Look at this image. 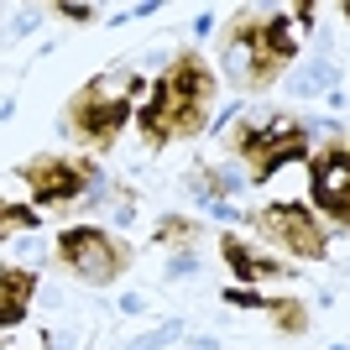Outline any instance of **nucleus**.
I'll use <instances>...</instances> for the list:
<instances>
[{
    "mask_svg": "<svg viewBox=\"0 0 350 350\" xmlns=\"http://www.w3.org/2000/svg\"><path fill=\"white\" fill-rule=\"evenodd\" d=\"M215 105V73L199 53H178L173 68L162 73L152 94L142 105V142L146 146H167L183 136H199Z\"/></svg>",
    "mask_w": 350,
    "mask_h": 350,
    "instance_id": "obj_1",
    "label": "nucleus"
},
{
    "mask_svg": "<svg viewBox=\"0 0 350 350\" xmlns=\"http://www.w3.org/2000/svg\"><path fill=\"white\" fill-rule=\"evenodd\" d=\"M298 53V27L288 16H241L225 37V68L241 79L246 89H267L282 73V63H293Z\"/></svg>",
    "mask_w": 350,
    "mask_h": 350,
    "instance_id": "obj_2",
    "label": "nucleus"
},
{
    "mask_svg": "<svg viewBox=\"0 0 350 350\" xmlns=\"http://www.w3.org/2000/svg\"><path fill=\"white\" fill-rule=\"evenodd\" d=\"M136 89H142L136 68H110V73H100V79H89V84L68 100V131L79 136V142H89L94 152L116 146L120 126L131 120Z\"/></svg>",
    "mask_w": 350,
    "mask_h": 350,
    "instance_id": "obj_3",
    "label": "nucleus"
},
{
    "mask_svg": "<svg viewBox=\"0 0 350 350\" xmlns=\"http://www.w3.org/2000/svg\"><path fill=\"white\" fill-rule=\"evenodd\" d=\"M304 146H308V131L298 126V120H293V116H272V120H251V126H241L235 142H230V152L246 162L251 183H267L282 162L304 157Z\"/></svg>",
    "mask_w": 350,
    "mask_h": 350,
    "instance_id": "obj_4",
    "label": "nucleus"
},
{
    "mask_svg": "<svg viewBox=\"0 0 350 350\" xmlns=\"http://www.w3.org/2000/svg\"><path fill=\"white\" fill-rule=\"evenodd\" d=\"M58 262L84 282H116L131 256H126V246L116 235L94 230V225H73V230L58 235Z\"/></svg>",
    "mask_w": 350,
    "mask_h": 350,
    "instance_id": "obj_5",
    "label": "nucleus"
},
{
    "mask_svg": "<svg viewBox=\"0 0 350 350\" xmlns=\"http://www.w3.org/2000/svg\"><path fill=\"white\" fill-rule=\"evenodd\" d=\"M21 183L31 189L37 204H73L79 193L94 183V162H79V157H63V152H42L21 167Z\"/></svg>",
    "mask_w": 350,
    "mask_h": 350,
    "instance_id": "obj_6",
    "label": "nucleus"
},
{
    "mask_svg": "<svg viewBox=\"0 0 350 350\" xmlns=\"http://www.w3.org/2000/svg\"><path fill=\"white\" fill-rule=\"evenodd\" d=\"M256 225H262L267 241L288 246L293 256H304V262H319L324 251H329V235H324V225L314 219L308 204H272V209L256 215Z\"/></svg>",
    "mask_w": 350,
    "mask_h": 350,
    "instance_id": "obj_7",
    "label": "nucleus"
},
{
    "mask_svg": "<svg viewBox=\"0 0 350 350\" xmlns=\"http://www.w3.org/2000/svg\"><path fill=\"white\" fill-rule=\"evenodd\" d=\"M308 189H314V204L350 230V142L319 146V157L308 162Z\"/></svg>",
    "mask_w": 350,
    "mask_h": 350,
    "instance_id": "obj_8",
    "label": "nucleus"
},
{
    "mask_svg": "<svg viewBox=\"0 0 350 350\" xmlns=\"http://www.w3.org/2000/svg\"><path fill=\"white\" fill-rule=\"evenodd\" d=\"M219 256H225V267H230L241 282H267V278H288V267L272 262V256H256V251L241 241V235L225 230V241H219Z\"/></svg>",
    "mask_w": 350,
    "mask_h": 350,
    "instance_id": "obj_9",
    "label": "nucleus"
},
{
    "mask_svg": "<svg viewBox=\"0 0 350 350\" xmlns=\"http://www.w3.org/2000/svg\"><path fill=\"white\" fill-rule=\"evenodd\" d=\"M31 293H37V272H27V267H5V272H0V324H21Z\"/></svg>",
    "mask_w": 350,
    "mask_h": 350,
    "instance_id": "obj_10",
    "label": "nucleus"
},
{
    "mask_svg": "<svg viewBox=\"0 0 350 350\" xmlns=\"http://www.w3.org/2000/svg\"><path fill=\"white\" fill-rule=\"evenodd\" d=\"M262 314H272V324H278L282 335H304L308 329V308L298 304V298H267Z\"/></svg>",
    "mask_w": 350,
    "mask_h": 350,
    "instance_id": "obj_11",
    "label": "nucleus"
},
{
    "mask_svg": "<svg viewBox=\"0 0 350 350\" xmlns=\"http://www.w3.org/2000/svg\"><path fill=\"white\" fill-rule=\"evenodd\" d=\"M157 241H167V246H183V241H193V219L167 215V219L157 225Z\"/></svg>",
    "mask_w": 350,
    "mask_h": 350,
    "instance_id": "obj_12",
    "label": "nucleus"
},
{
    "mask_svg": "<svg viewBox=\"0 0 350 350\" xmlns=\"http://www.w3.org/2000/svg\"><path fill=\"white\" fill-rule=\"evenodd\" d=\"M16 230H37V215L21 204H5V235H16Z\"/></svg>",
    "mask_w": 350,
    "mask_h": 350,
    "instance_id": "obj_13",
    "label": "nucleus"
},
{
    "mask_svg": "<svg viewBox=\"0 0 350 350\" xmlns=\"http://www.w3.org/2000/svg\"><path fill=\"white\" fill-rule=\"evenodd\" d=\"M225 304H241V308H267L262 293H251V288H225Z\"/></svg>",
    "mask_w": 350,
    "mask_h": 350,
    "instance_id": "obj_14",
    "label": "nucleus"
},
{
    "mask_svg": "<svg viewBox=\"0 0 350 350\" xmlns=\"http://www.w3.org/2000/svg\"><path fill=\"white\" fill-rule=\"evenodd\" d=\"M58 16H68V21H94V5H58Z\"/></svg>",
    "mask_w": 350,
    "mask_h": 350,
    "instance_id": "obj_15",
    "label": "nucleus"
},
{
    "mask_svg": "<svg viewBox=\"0 0 350 350\" xmlns=\"http://www.w3.org/2000/svg\"><path fill=\"white\" fill-rule=\"evenodd\" d=\"M329 350H345V345H329Z\"/></svg>",
    "mask_w": 350,
    "mask_h": 350,
    "instance_id": "obj_16",
    "label": "nucleus"
}]
</instances>
